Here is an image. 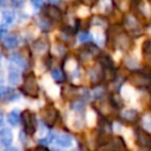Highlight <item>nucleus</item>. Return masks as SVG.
Here are the masks:
<instances>
[{
	"label": "nucleus",
	"mask_w": 151,
	"mask_h": 151,
	"mask_svg": "<svg viewBox=\"0 0 151 151\" xmlns=\"http://www.w3.org/2000/svg\"><path fill=\"white\" fill-rule=\"evenodd\" d=\"M22 119V126L26 134L31 136L35 132V117L29 110H25L21 114Z\"/></svg>",
	"instance_id": "nucleus-5"
},
{
	"label": "nucleus",
	"mask_w": 151,
	"mask_h": 151,
	"mask_svg": "<svg viewBox=\"0 0 151 151\" xmlns=\"http://www.w3.org/2000/svg\"><path fill=\"white\" fill-rule=\"evenodd\" d=\"M34 151H48V150L46 147H44V146H37L34 149Z\"/></svg>",
	"instance_id": "nucleus-32"
},
{
	"label": "nucleus",
	"mask_w": 151,
	"mask_h": 151,
	"mask_svg": "<svg viewBox=\"0 0 151 151\" xmlns=\"http://www.w3.org/2000/svg\"><path fill=\"white\" fill-rule=\"evenodd\" d=\"M123 118L125 122H129V123H134L138 118V112L136 110H132V109H129V110H125L123 112Z\"/></svg>",
	"instance_id": "nucleus-21"
},
{
	"label": "nucleus",
	"mask_w": 151,
	"mask_h": 151,
	"mask_svg": "<svg viewBox=\"0 0 151 151\" xmlns=\"http://www.w3.org/2000/svg\"><path fill=\"white\" fill-rule=\"evenodd\" d=\"M0 60H1V53H0Z\"/></svg>",
	"instance_id": "nucleus-37"
},
{
	"label": "nucleus",
	"mask_w": 151,
	"mask_h": 151,
	"mask_svg": "<svg viewBox=\"0 0 151 151\" xmlns=\"http://www.w3.org/2000/svg\"><path fill=\"white\" fill-rule=\"evenodd\" d=\"M8 123L13 126H17L19 124V120H20V113H19V110H12L9 113H8Z\"/></svg>",
	"instance_id": "nucleus-22"
},
{
	"label": "nucleus",
	"mask_w": 151,
	"mask_h": 151,
	"mask_svg": "<svg viewBox=\"0 0 151 151\" xmlns=\"http://www.w3.org/2000/svg\"><path fill=\"white\" fill-rule=\"evenodd\" d=\"M54 140L58 145L63 146V147H70L72 145V138L71 136L66 134V133H59L54 137Z\"/></svg>",
	"instance_id": "nucleus-15"
},
{
	"label": "nucleus",
	"mask_w": 151,
	"mask_h": 151,
	"mask_svg": "<svg viewBox=\"0 0 151 151\" xmlns=\"http://www.w3.org/2000/svg\"><path fill=\"white\" fill-rule=\"evenodd\" d=\"M40 14H42L44 17H46L47 19H50L52 22H59L63 20L64 13L60 9V7L58 5L54 4H42V6L40 7Z\"/></svg>",
	"instance_id": "nucleus-2"
},
{
	"label": "nucleus",
	"mask_w": 151,
	"mask_h": 151,
	"mask_svg": "<svg viewBox=\"0 0 151 151\" xmlns=\"http://www.w3.org/2000/svg\"><path fill=\"white\" fill-rule=\"evenodd\" d=\"M92 26H99V27H106L107 26V18L101 14H94L91 17L88 21Z\"/></svg>",
	"instance_id": "nucleus-16"
},
{
	"label": "nucleus",
	"mask_w": 151,
	"mask_h": 151,
	"mask_svg": "<svg viewBox=\"0 0 151 151\" xmlns=\"http://www.w3.org/2000/svg\"><path fill=\"white\" fill-rule=\"evenodd\" d=\"M92 39H93V37H92V34H91L88 31H81V32H79V34H78V40H79L81 44L88 42V41H91Z\"/></svg>",
	"instance_id": "nucleus-23"
},
{
	"label": "nucleus",
	"mask_w": 151,
	"mask_h": 151,
	"mask_svg": "<svg viewBox=\"0 0 151 151\" xmlns=\"http://www.w3.org/2000/svg\"><path fill=\"white\" fill-rule=\"evenodd\" d=\"M37 25L42 32H48V31H51V28L53 26V22L50 19H47L46 17H44L42 14H40L39 18L37 19Z\"/></svg>",
	"instance_id": "nucleus-13"
},
{
	"label": "nucleus",
	"mask_w": 151,
	"mask_h": 151,
	"mask_svg": "<svg viewBox=\"0 0 151 151\" xmlns=\"http://www.w3.org/2000/svg\"><path fill=\"white\" fill-rule=\"evenodd\" d=\"M98 151H117V150H116V149L113 147V145L111 144V145H103V146H100Z\"/></svg>",
	"instance_id": "nucleus-28"
},
{
	"label": "nucleus",
	"mask_w": 151,
	"mask_h": 151,
	"mask_svg": "<svg viewBox=\"0 0 151 151\" xmlns=\"http://www.w3.org/2000/svg\"><path fill=\"white\" fill-rule=\"evenodd\" d=\"M52 151H63V150H59V149H52Z\"/></svg>",
	"instance_id": "nucleus-36"
},
{
	"label": "nucleus",
	"mask_w": 151,
	"mask_h": 151,
	"mask_svg": "<svg viewBox=\"0 0 151 151\" xmlns=\"http://www.w3.org/2000/svg\"><path fill=\"white\" fill-rule=\"evenodd\" d=\"M41 119L46 125H53L58 119V111L54 106L47 105L41 110Z\"/></svg>",
	"instance_id": "nucleus-6"
},
{
	"label": "nucleus",
	"mask_w": 151,
	"mask_h": 151,
	"mask_svg": "<svg viewBox=\"0 0 151 151\" xmlns=\"http://www.w3.org/2000/svg\"><path fill=\"white\" fill-rule=\"evenodd\" d=\"M143 52L147 55H151V38L145 40L143 44Z\"/></svg>",
	"instance_id": "nucleus-26"
},
{
	"label": "nucleus",
	"mask_w": 151,
	"mask_h": 151,
	"mask_svg": "<svg viewBox=\"0 0 151 151\" xmlns=\"http://www.w3.org/2000/svg\"><path fill=\"white\" fill-rule=\"evenodd\" d=\"M0 142L4 146H9L13 142V133L8 127H5L0 131Z\"/></svg>",
	"instance_id": "nucleus-11"
},
{
	"label": "nucleus",
	"mask_w": 151,
	"mask_h": 151,
	"mask_svg": "<svg viewBox=\"0 0 151 151\" xmlns=\"http://www.w3.org/2000/svg\"><path fill=\"white\" fill-rule=\"evenodd\" d=\"M47 48H48V42L46 40L39 39V40H35L33 42V50L37 53H44Z\"/></svg>",
	"instance_id": "nucleus-20"
},
{
	"label": "nucleus",
	"mask_w": 151,
	"mask_h": 151,
	"mask_svg": "<svg viewBox=\"0 0 151 151\" xmlns=\"http://www.w3.org/2000/svg\"><path fill=\"white\" fill-rule=\"evenodd\" d=\"M112 44L118 50L127 51L132 46V39L126 31H119L112 37Z\"/></svg>",
	"instance_id": "nucleus-4"
},
{
	"label": "nucleus",
	"mask_w": 151,
	"mask_h": 151,
	"mask_svg": "<svg viewBox=\"0 0 151 151\" xmlns=\"http://www.w3.org/2000/svg\"><path fill=\"white\" fill-rule=\"evenodd\" d=\"M15 20V13L14 11H11V9H7V11H4L2 12V21L1 24L5 25V26H11Z\"/></svg>",
	"instance_id": "nucleus-18"
},
{
	"label": "nucleus",
	"mask_w": 151,
	"mask_h": 151,
	"mask_svg": "<svg viewBox=\"0 0 151 151\" xmlns=\"http://www.w3.org/2000/svg\"><path fill=\"white\" fill-rule=\"evenodd\" d=\"M5 151H19L17 147H8V149H6Z\"/></svg>",
	"instance_id": "nucleus-35"
},
{
	"label": "nucleus",
	"mask_w": 151,
	"mask_h": 151,
	"mask_svg": "<svg viewBox=\"0 0 151 151\" xmlns=\"http://www.w3.org/2000/svg\"><path fill=\"white\" fill-rule=\"evenodd\" d=\"M20 81V72L17 67L11 66L8 68V83L11 85H17Z\"/></svg>",
	"instance_id": "nucleus-17"
},
{
	"label": "nucleus",
	"mask_w": 151,
	"mask_h": 151,
	"mask_svg": "<svg viewBox=\"0 0 151 151\" xmlns=\"http://www.w3.org/2000/svg\"><path fill=\"white\" fill-rule=\"evenodd\" d=\"M2 123H4V114H2V111L0 110V126L2 125Z\"/></svg>",
	"instance_id": "nucleus-34"
},
{
	"label": "nucleus",
	"mask_w": 151,
	"mask_h": 151,
	"mask_svg": "<svg viewBox=\"0 0 151 151\" xmlns=\"http://www.w3.org/2000/svg\"><path fill=\"white\" fill-rule=\"evenodd\" d=\"M19 98V96L12 90V88H8V87H2L0 88V99L1 100H6V101H13V100H17Z\"/></svg>",
	"instance_id": "nucleus-12"
},
{
	"label": "nucleus",
	"mask_w": 151,
	"mask_h": 151,
	"mask_svg": "<svg viewBox=\"0 0 151 151\" xmlns=\"http://www.w3.org/2000/svg\"><path fill=\"white\" fill-rule=\"evenodd\" d=\"M130 80L133 85L136 86H139V87H145V86H149L151 84V78L150 76L145 74V73H142V72H134L131 74L130 77Z\"/></svg>",
	"instance_id": "nucleus-7"
},
{
	"label": "nucleus",
	"mask_w": 151,
	"mask_h": 151,
	"mask_svg": "<svg viewBox=\"0 0 151 151\" xmlns=\"http://www.w3.org/2000/svg\"><path fill=\"white\" fill-rule=\"evenodd\" d=\"M21 91L27 97H32V98H37L38 97L39 86H38V83H37V80L34 78V74L28 73V74L25 76L24 85L21 86Z\"/></svg>",
	"instance_id": "nucleus-3"
},
{
	"label": "nucleus",
	"mask_w": 151,
	"mask_h": 151,
	"mask_svg": "<svg viewBox=\"0 0 151 151\" xmlns=\"http://www.w3.org/2000/svg\"><path fill=\"white\" fill-rule=\"evenodd\" d=\"M26 0H9V5L14 8V9H19L25 5Z\"/></svg>",
	"instance_id": "nucleus-25"
},
{
	"label": "nucleus",
	"mask_w": 151,
	"mask_h": 151,
	"mask_svg": "<svg viewBox=\"0 0 151 151\" xmlns=\"http://www.w3.org/2000/svg\"><path fill=\"white\" fill-rule=\"evenodd\" d=\"M9 61H11L12 64H14L15 66L21 67V68H24V67L26 66L25 58L22 57L21 53H18V52H17V53H13V54L9 55Z\"/></svg>",
	"instance_id": "nucleus-19"
},
{
	"label": "nucleus",
	"mask_w": 151,
	"mask_h": 151,
	"mask_svg": "<svg viewBox=\"0 0 151 151\" xmlns=\"http://www.w3.org/2000/svg\"><path fill=\"white\" fill-rule=\"evenodd\" d=\"M51 74H52V78H53L55 81H58V83H61V81L65 80V74H64V72H63L61 70H59V68L52 70Z\"/></svg>",
	"instance_id": "nucleus-24"
},
{
	"label": "nucleus",
	"mask_w": 151,
	"mask_h": 151,
	"mask_svg": "<svg viewBox=\"0 0 151 151\" xmlns=\"http://www.w3.org/2000/svg\"><path fill=\"white\" fill-rule=\"evenodd\" d=\"M0 38H1V37H0Z\"/></svg>",
	"instance_id": "nucleus-38"
},
{
	"label": "nucleus",
	"mask_w": 151,
	"mask_h": 151,
	"mask_svg": "<svg viewBox=\"0 0 151 151\" xmlns=\"http://www.w3.org/2000/svg\"><path fill=\"white\" fill-rule=\"evenodd\" d=\"M136 136H137L138 145H140L143 147H150L151 146V136L146 131H144L142 129H138Z\"/></svg>",
	"instance_id": "nucleus-8"
},
{
	"label": "nucleus",
	"mask_w": 151,
	"mask_h": 151,
	"mask_svg": "<svg viewBox=\"0 0 151 151\" xmlns=\"http://www.w3.org/2000/svg\"><path fill=\"white\" fill-rule=\"evenodd\" d=\"M104 78L103 66H96L90 71V80L92 84H98Z\"/></svg>",
	"instance_id": "nucleus-10"
},
{
	"label": "nucleus",
	"mask_w": 151,
	"mask_h": 151,
	"mask_svg": "<svg viewBox=\"0 0 151 151\" xmlns=\"http://www.w3.org/2000/svg\"><path fill=\"white\" fill-rule=\"evenodd\" d=\"M84 107V104L81 103V101H74L73 104H72V109L73 110H80V109H83Z\"/></svg>",
	"instance_id": "nucleus-30"
},
{
	"label": "nucleus",
	"mask_w": 151,
	"mask_h": 151,
	"mask_svg": "<svg viewBox=\"0 0 151 151\" xmlns=\"http://www.w3.org/2000/svg\"><path fill=\"white\" fill-rule=\"evenodd\" d=\"M77 1L79 2V5H84L87 7H93L99 2V0H77Z\"/></svg>",
	"instance_id": "nucleus-27"
},
{
	"label": "nucleus",
	"mask_w": 151,
	"mask_h": 151,
	"mask_svg": "<svg viewBox=\"0 0 151 151\" xmlns=\"http://www.w3.org/2000/svg\"><path fill=\"white\" fill-rule=\"evenodd\" d=\"M60 1H61V0H47V2H50V4H54V5H59Z\"/></svg>",
	"instance_id": "nucleus-33"
},
{
	"label": "nucleus",
	"mask_w": 151,
	"mask_h": 151,
	"mask_svg": "<svg viewBox=\"0 0 151 151\" xmlns=\"http://www.w3.org/2000/svg\"><path fill=\"white\" fill-rule=\"evenodd\" d=\"M123 25L125 27V31L130 34V35H134L138 37L142 34L143 32V26L138 19V17L136 14L132 13H127L124 19H123Z\"/></svg>",
	"instance_id": "nucleus-1"
},
{
	"label": "nucleus",
	"mask_w": 151,
	"mask_h": 151,
	"mask_svg": "<svg viewBox=\"0 0 151 151\" xmlns=\"http://www.w3.org/2000/svg\"><path fill=\"white\" fill-rule=\"evenodd\" d=\"M7 5H9V0H0V9L5 8Z\"/></svg>",
	"instance_id": "nucleus-31"
},
{
	"label": "nucleus",
	"mask_w": 151,
	"mask_h": 151,
	"mask_svg": "<svg viewBox=\"0 0 151 151\" xmlns=\"http://www.w3.org/2000/svg\"><path fill=\"white\" fill-rule=\"evenodd\" d=\"M19 45V38L17 34H9L4 38V46L7 50H14Z\"/></svg>",
	"instance_id": "nucleus-14"
},
{
	"label": "nucleus",
	"mask_w": 151,
	"mask_h": 151,
	"mask_svg": "<svg viewBox=\"0 0 151 151\" xmlns=\"http://www.w3.org/2000/svg\"><path fill=\"white\" fill-rule=\"evenodd\" d=\"M96 54H99V50L94 45H87V46H85L80 51V53H79L81 60H88V59H91Z\"/></svg>",
	"instance_id": "nucleus-9"
},
{
	"label": "nucleus",
	"mask_w": 151,
	"mask_h": 151,
	"mask_svg": "<svg viewBox=\"0 0 151 151\" xmlns=\"http://www.w3.org/2000/svg\"><path fill=\"white\" fill-rule=\"evenodd\" d=\"M31 2H32V6L35 9H38V8H40L42 6V0H31Z\"/></svg>",
	"instance_id": "nucleus-29"
}]
</instances>
